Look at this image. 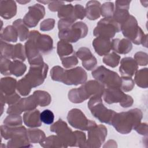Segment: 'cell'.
Wrapping results in <instances>:
<instances>
[{"label": "cell", "mask_w": 148, "mask_h": 148, "mask_svg": "<svg viewBox=\"0 0 148 148\" xmlns=\"http://www.w3.org/2000/svg\"><path fill=\"white\" fill-rule=\"evenodd\" d=\"M132 45L127 39H114L112 40V49L117 53L125 54L131 51Z\"/></svg>", "instance_id": "cb8c5ba5"}, {"label": "cell", "mask_w": 148, "mask_h": 148, "mask_svg": "<svg viewBox=\"0 0 148 148\" xmlns=\"http://www.w3.org/2000/svg\"><path fill=\"white\" fill-rule=\"evenodd\" d=\"M133 99L129 95L127 94L126 97L125 98V99H124V101L120 103V105L123 107V108H128L130 107L131 106H132V105L133 104Z\"/></svg>", "instance_id": "680465c9"}, {"label": "cell", "mask_w": 148, "mask_h": 148, "mask_svg": "<svg viewBox=\"0 0 148 148\" xmlns=\"http://www.w3.org/2000/svg\"><path fill=\"white\" fill-rule=\"evenodd\" d=\"M127 94L123 92L120 87H108L105 88L103 93V100L108 104L121 103L125 99Z\"/></svg>", "instance_id": "ac0fdd59"}, {"label": "cell", "mask_w": 148, "mask_h": 148, "mask_svg": "<svg viewBox=\"0 0 148 148\" xmlns=\"http://www.w3.org/2000/svg\"><path fill=\"white\" fill-rule=\"evenodd\" d=\"M134 130L140 135H147V125L146 123H140Z\"/></svg>", "instance_id": "6f0895ef"}, {"label": "cell", "mask_w": 148, "mask_h": 148, "mask_svg": "<svg viewBox=\"0 0 148 148\" xmlns=\"http://www.w3.org/2000/svg\"><path fill=\"white\" fill-rule=\"evenodd\" d=\"M40 120L45 124L50 125L53 124L54 119V115L52 111L49 109H45L40 113Z\"/></svg>", "instance_id": "bcb514c9"}, {"label": "cell", "mask_w": 148, "mask_h": 148, "mask_svg": "<svg viewBox=\"0 0 148 148\" xmlns=\"http://www.w3.org/2000/svg\"><path fill=\"white\" fill-rule=\"evenodd\" d=\"M28 39L33 41L41 53L49 54L53 49V41L52 38L45 34H40L36 30L29 32Z\"/></svg>", "instance_id": "8fae6325"}, {"label": "cell", "mask_w": 148, "mask_h": 148, "mask_svg": "<svg viewBox=\"0 0 148 148\" xmlns=\"http://www.w3.org/2000/svg\"><path fill=\"white\" fill-rule=\"evenodd\" d=\"M121 83L120 88L123 91L125 92H128L133 89L135 86V82L131 77L122 76L121 77Z\"/></svg>", "instance_id": "7bdbcfd3"}, {"label": "cell", "mask_w": 148, "mask_h": 148, "mask_svg": "<svg viewBox=\"0 0 148 148\" xmlns=\"http://www.w3.org/2000/svg\"><path fill=\"white\" fill-rule=\"evenodd\" d=\"M3 123L10 127L20 126L23 124L22 117L20 114H9L4 119Z\"/></svg>", "instance_id": "ab89813d"}, {"label": "cell", "mask_w": 148, "mask_h": 148, "mask_svg": "<svg viewBox=\"0 0 148 148\" xmlns=\"http://www.w3.org/2000/svg\"><path fill=\"white\" fill-rule=\"evenodd\" d=\"M18 33L13 25L7 26L1 33V40L6 42H16Z\"/></svg>", "instance_id": "83f0119b"}, {"label": "cell", "mask_w": 148, "mask_h": 148, "mask_svg": "<svg viewBox=\"0 0 148 148\" xmlns=\"http://www.w3.org/2000/svg\"><path fill=\"white\" fill-rule=\"evenodd\" d=\"M121 31L123 35L135 45L141 44L145 35L140 27L138 25L136 18L132 15L121 24Z\"/></svg>", "instance_id": "3957f363"}, {"label": "cell", "mask_w": 148, "mask_h": 148, "mask_svg": "<svg viewBox=\"0 0 148 148\" xmlns=\"http://www.w3.org/2000/svg\"><path fill=\"white\" fill-rule=\"evenodd\" d=\"M134 82L141 88H147L148 86L147 68L141 69L135 73Z\"/></svg>", "instance_id": "836d02e7"}, {"label": "cell", "mask_w": 148, "mask_h": 148, "mask_svg": "<svg viewBox=\"0 0 148 148\" xmlns=\"http://www.w3.org/2000/svg\"><path fill=\"white\" fill-rule=\"evenodd\" d=\"M12 61L8 58L1 56V73L3 75H10V67Z\"/></svg>", "instance_id": "f6af8a7d"}, {"label": "cell", "mask_w": 148, "mask_h": 148, "mask_svg": "<svg viewBox=\"0 0 148 148\" xmlns=\"http://www.w3.org/2000/svg\"><path fill=\"white\" fill-rule=\"evenodd\" d=\"M134 60L136 64L140 66H145L147 64L148 58L147 54L142 51H139L135 53L134 56Z\"/></svg>", "instance_id": "681fc988"}, {"label": "cell", "mask_w": 148, "mask_h": 148, "mask_svg": "<svg viewBox=\"0 0 148 148\" xmlns=\"http://www.w3.org/2000/svg\"><path fill=\"white\" fill-rule=\"evenodd\" d=\"M57 51L60 58L72 55L75 53L72 45L70 43L61 40L57 43Z\"/></svg>", "instance_id": "f546056e"}, {"label": "cell", "mask_w": 148, "mask_h": 148, "mask_svg": "<svg viewBox=\"0 0 148 148\" xmlns=\"http://www.w3.org/2000/svg\"><path fill=\"white\" fill-rule=\"evenodd\" d=\"M55 24V20L53 18H49L43 20L40 23V29L43 31H47L53 29Z\"/></svg>", "instance_id": "f5cc1de1"}, {"label": "cell", "mask_w": 148, "mask_h": 148, "mask_svg": "<svg viewBox=\"0 0 148 148\" xmlns=\"http://www.w3.org/2000/svg\"><path fill=\"white\" fill-rule=\"evenodd\" d=\"M38 2L42 3H49L50 2V1H38Z\"/></svg>", "instance_id": "94428289"}, {"label": "cell", "mask_w": 148, "mask_h": 148, "mask_svg": "<svg viewBox=\"0 0 148 148\" xmlns=\"http://www.w3.org/2000/svg\"><path fill=\"white\" fill-rule=\"evenodd\" d=\"M64 72V69L60 66H55L53 67L50 71V76L52 80L61 82Z\"/></svg>", "instance_id": "7dc6e473"}, {"label": "cell", "mask_w": 148, "mask_h": 148, "mask_svg": "<svg viewBox=\"0 0 148 148\" xmlns=\"http://www.w3.org/2000/svg\"><path fill=\"white\" fill-rule=\"evenodd\" d=\"M74 16L75 18L83 20L86 16V9L80 4H76L74 6Z\"/></svg>", "instance_id": "816d5d0a"}, {"label": "cell", "mask_w": 148, "mask_h": 148, "mask_svg": "<svg viewBox=\"0 0 148 148\" xmlns=\"http://www.w3.org/2000/svg\"><path fill=\"white\" fill-rule=\"evenodd\" d=\"M14 46V45L1 40V56L12 59Z\"/></svg>", "instance_id": "60d3db41"}, {"label": "cell", "mask_w": 148, "mask_h": 148, "mask_svg": "<svg viewBox=\"0 0 148 148\" xmlns=\"http://www.w3.org/2000/svg\"><path fill=\"white\" fill-rule=\"evenodd\" d=\"M50 131L56 133L66 147L75 146L76 137L74 132L62 119H59L50 127Z\"/></svg>", "instance_id": "ba28073f"}, {"label": "cell", "mask_w": 148, "mask_h": 148, "mask_svg": "<svg viewBox=\"0 0 148 148\" xmlns=\"http://www.w3.org/2000/svg\"><path fill=\"white\" fill-rule=\"evenodd\" d=\"M38 106L35 97L32 95L21 98L17 103L9 105L6 113L8 114H21L23 112L35 109Z\"/></svg>", "instance_id": "4fadbf2b"}, {"label": "cell", "mask_w": 148, "mask_h": 148, "mask_svg": "<svg viewBox=\"0 0 148 148\" xmlns=\"http://www.w3.org/2000/svg\"><path fill=\"white\" fill-rule=\"evenodd\" d=\"M130 2L131 1H116L115 2V9L112 17L120 25L130 15L128 12Z\"/></svg>", "instance_id": "9a60e30c"}, {"label": "cell", "mask_w": 148, "mask_h": 148, "mask_svg": "<svg viewBox=\"0 0 148 148\" xmlns=\"http://www.w3.org/2000/svg\"><path fill=\"white\" fill-rule=\"evenodd\" d=\"M97 64V61L96 58L94 56L82 61V65L83 67L88 71L92 70L95 67Z\"/></svg>", "instance_id": "db71d44e"}, {"label": "cell", "mask_w": 148, "mask_h": 148, "mask_svg": "<svg viewBox=\"0 0 148 148\" xmlns=\"http://www.w3.org/2000/svg\"><path fill=\"white\" fill-rule=\"evenodd\" d=\"M76 56L80 60H81L82 61H83L90 58L93 55L88 48L83 47L77 50V52L76 53Z\"/></svg>", "instance_id": "c3c4849f"}, {"label": "cell", "mask_w": 148, "mask_h": 148, "mask_svg": "<svg viewBox=\"0 0 148 148\" xmlns=\"http://www.w3.org/2000/svg\"><path fill=\"white\" fill-rule=\"evenodd\" d=\"M40 145L43 147H66L57 135H51L46 138Z\"/></svg>", "instance_id": "1f68e13d"}, {"label": "cell", "mask_w": 148, "mask_h": 148, "mask_svg": "<svg viewBox=\"0 0 148 148\" xmlns=\"http://www.w3.org/2000/svg\"><path fill=\"white\" fill-rule=\"evenodd\" d=\"M107 136V128L103 125H97L88 131V139L83 147H100Z\"/></svg>", "instance_id": "30bf717a"}, {"label": "cell", "mask_w": 148, "mask_h": 148, "mask_svg": "<svg viewBox=\"0 0 148 148\" xmlns=\"http://www.w3.org/2000/svg\"><path fill=\"white\" fill-rule=\"evenodd\" d=\"M27 129L22 125L17 127H10L6 125L1 126V136L5 139H10L13 137L21 134H27Z\"/></svg>", "instance_id": "603a6c76"}, {"label": "cell", "mask_w": 148, "mask_h": 148, "mask_svg": "<svg viewBox=\"0 0 148 148\" xmlns=\"http://www.w3.org/2000/svg\"><path fill=\"white\" fill-rule=\"evenodd\" d=\"M80 88L86 99L94 95L102 97L105 88V86L97 80H89L80 86Z\"/></svg>", "instance_id": "2e32d148"}, {"label": "cell", "mask_w": 148, "mask_h": 148, "mask_svg": "<svg viewBox=\"0 0 148 148\" xmlns=\"http://www.w3.org/2000/svg\"><path fill=\"white\" fill-rule=\"evenodd\" d=\"M64 67L65 68H70L76 66L78 64V60L76 56L74 53L72 55L60 58Z\"/></svg>", "instance_id": "ee69618b"}, {"label": "cell", "mask_w": 148, "mask_h": 148, "mask_svg": "<svg viewBox=\"0 0 148 148\" xmlns=\"http://www.w3.org/2000/svg\"><path fill=\"white\" fill-rule=\"evenodd\" d=\"M103 62L112 68L117 66L120 61V56L114 52H112L105 55L103 58Z\"/></svg>", "instance_id": "74e56055"}, {"label": "cell", "mask_w": 148, "mask_h": 148, "mask_svg": "<svg viewBox=\"0 0 148 148\" xmlns=\"http://www.w3.org/2000/svg\"><path fill=\"white\" fill-rule=\"evenodd\" d=\"M138 64L131 57L123 58L120 61L119 72L122 76L132 77L138 70Z\"/></svg>", "instance_id": "d6986e66"}, {"label": "cell", "mask_w": 148, "mask_h": 148, "mask_svg": "<svg viewBox=\"0 0 148 148\" xmlns=\"http://www.w3.org/2000/svg\"><path fill=\"white\" fill-rule=\"evenodd\" d=\"M142 112L138 109H131L127 112L116 113L111 125L121 134H127L138 125L142 119Z\"/></svg>", "instance_id": "6da1fadb"}, {"label": "cell", "mask_w": 148, "mask_h": 148, "mask_svg": "<svg viewBox=\"0 0 148 148\" xmlns=\"http://www.w3.org/2000/svg\"><path fill=\"white\" fill-rule=\"evenodd\" d=\"M32 88L29 82L24 77H23L18 81L16 89L21 95L25 97L29 94Z\"/></svg>", "instance_id": "8d00e7d4"}, {"label": "cell", "mask_w": 148, "mask_h": 148, "mask_svg": "<svg viewBox=\"0 0 148 148\" xmlns=\"http://www.w3.org/2000/svg\"><path fill=\"white\" fill-rule=\"evenodd\" d=\"M64 5V2L61 1H51L49 3L48 8L51 12L58 11L61 6Z\"/></svg>", "instance_id": "9f6ffc18"}, {"label": "cell", "mask_w": 148, "mask_h": 148, "mask_svg": "<svg viewBox=\"0 0 148 148\" xmlns=\"http://www.w3.org/2000/svg\"><path fill=\"white\" fill-rule=\"evenodd\" d=\"M87 106L94 117L101 123L111 125L113 118L116 112L104 106L101 96H92L88 102Z\"/></svg>", "instance_id": "7a4b0ae2"}, {"label": "cell", "mask_w": 148, "mask_h": 148, "mask_svg": "<svg viewBox=\"0 0 148 148\" xmlns=\"http://www.w3.org/2000/svg\"><path fill=\"white\" fill-rule=\"evenodd\" d=\"M26 58L25 47L21 43H17L14 46L12 59L24 61Z\"/></svg>", "instance_id": "f35d334b"}, {"label": "cell", "mask_w": 148, "mask_h": 148, "mask_svg": "<svg viewBox=\"0 0 148 148\" xmlns=\"http://www.w3.org/2000/svg\"><path fill=\"white\" fill-rule=\"evenodd\" d=\"M13 26L16 29L19 40L24 41L28 38L29 30L27 26L24 24L23 20L17 19L13 22Z\"/></svg>", "instance_id": "f1b7e54d"}, {"label": "cell", "mask_w": 148, "mask_h": 148, "mask_svg": "<svg viewBox=\"0 0 148 148\" xmlns=\"http://www.w3.org/2000/svg\"><path fill=\"white\" fill-rule=\"evenodd\" d=\"M17 2L20 4H22V5H25L27 3H28L30 2V1H17Z\"/></svg>", "instance_id": "91938a15"}, {"label": "cell", "mask_w": 148, "mask_h": 148, "mask_svg": "<svg viewBox=\"0 0 148 148\" xmlns=\"http://www.w3.org/2000/svg\"><path fill=\"white\" fill-rule=\"evenodd\" d=\"M17 13V5L14 1H0V14L1 16L6 19H10L14 17Z\"/></svg>", "instance_id": "44dd1931"}, {"label": "cell", "mask_w": 148, "mask_h": 148, "mask_svg": "<svg viewBox=\"0 0 148 148\" xmlns=\"http://www.w3.org/2000/svg\"><path fill=\"white\" fill-rule=\"evenodd\" d=\"M31 146L27 134L14 136L11 138L7 143L8 147H29Z\"/></svg>", "instance_id": "4316f807"}, {"label": "cell", "mask_w": 148, "mask_h": 148, "mask_svg": "<svg viewBox=\"0 0 148 148\" xmlns=\"http://www.w3.org/2000/svg\"><path fill=\"white\" fill-rule=\"evenodd\" d=\"M33 95L36 99L38 105L40 106H46L49 105L51 102V95L46 91L36 90L34 92Z\"/></svg>", "instance_id": "e575fe53"}, {"label": "cell", "mask_w": 148, "mask_h": 148, "mask_svg": "<svg viewBox=\"0 0 148 148\" xmlns=\"http://www.w3.org/2000/svg\"><path fill=\"white\" fill-rule=\"evenodd\" d=\"M92 77L98 82L103 84L105 87H120L121 80L119 75L115 72L109 70L104 66H99L94 70Z\"/></svg>", "instance_id": "277c9868"}, {"label": "cell", "mask_w": 148, "mask_h": 148, "mask_svg": "<svg viewBox=\"0 0 148 148\" xmlns=\"http://www.w3.org/2000/svg\"><path fill=\"white\" fill-rule=\"evenodd\" d=\"M17 80L10 77H2L1 79V91L5 95L15 92L17 88Z\"/></svg>", "instance_id": "484cf974"}, {"label": "cell", "mask_w": 148, "mask_h": 148, "mask_svg": "<svg viewBox=\"0 0 148 148\" xmlns=\"http://www.w3.org/2000/svg\"><path fill=\"white\" fill-rule=\"evenodd\" d=\"M20 96L16 92H14L13 94L10 95H5V102L9 105H12L17 103L18 101H20Z\"/></svg>", "instance_id": "11a10c76"}, {"label": "cell", "mask_w": 148, "mask_h": 148, "mask_svg": "<svg viewBox=\"0 0 148 148\" xmlns=\"http://www.w3.org/2000/svg\"><path fill=\"white\" fill-rule=\"evenodd\" d=\"M58 17L61 18H66L75 21L76 19L74 16V6L72 4L63 5L58 11Z\"/></svg>", "instance_id": "4dcf8cb0"}, {"label": "cell", "mask_w": 148, "mask_h": 148, "mask_svg": "<svg viewBox=\"0 0 148 148\" xmlns=\"http://www.w3.org/2000/svg\"><path fill=\"white\" fill-rule=\"evenodd\" d=\"M74 134L76 137L75 146L83 147L86 142V137L85 133L79 131H74Z\"/></svg>", "instance_id": "f907efd6"}, {"label": "cell", "mask_w": 148, "mask_h": 148, "mask_svg": "<svg viewBox=\"0 0 148 148\" xmlns=\"http://www.w3.org/2000/svg\"><path fill=\"white\" fill-rule=\"evenodd\" d=\"M49 66L44 62L36 65H31L28 73L24 77L32 88L42 84L46 76Z\"/></svg>", "instance_id": "9c48e42d"}, {"label": "cell", "mask_w": 148, "mask_h": 148, "mask_svg": "<svg viewBox=\"0 0 148 148\" xmlns=\"http://www.w3.org/2000/svg\"><path fill=\"white\" fill-rule=\"evenodd\" d=\"M87 33L88 27L87 25L82 21H79L73 23L68 28L60 30L58 38L61 40L75 43L80 39L84 38Z\"/></svg>", "instance_id": "8992f818"}, {"label": "cell", "mask_w": 148, "mask_h": 148, "mask_svg": "<svg viewBox=\"0 0 148 148\" xmlns=\"http://www.w3.org/2000/svg\"><path fill=\"white\" fill-rule=\"evenodd\" d=\"M101 3L97 1H90L86 3V17L90 20H95L101 16Z\"/></svg>", "instance_id": "d4e9b609"}, {"label": "cell", "mask_w": 148, "mask_h": 148, "mask_svg": "<svg viewBox=\"0 0 148 148\" xmlns=\"http://www.w3.org/2000/svg\"><path fill=\"white\" fill-rule=\"evenodd\" d=\"M121 31V25L112 17H104L100 20L94 29L93 34L97 37L108 39L113 38L116 33Z\"/></svg>", "instance_id": "5b68a950"}, {"label": "cell", "mask_w": 148, "mask_h": 148, "mask_svg": "<svg viewBox=\"0 0 148 148\" xmlns=\"http://www.w3.org/2000/svg\"><path fill=\"white\" fill-rule=\"evenodd\" d=\"M87 79L86 72L80 66L64 69L61 82L66 85L77 86L84 83Z\"/></svg>", "instance_id": "7c38bea8"}, {"label": "cell", "mask_w": 148, "mask_h": 148, "mask_svg": "<svg viewBox=\"0 0 148 148\" xmlns=\"http://www.w3.org/2000/svg\"><path fill=\"white\" fill-rule=\"evenodd\" d=\"M40 113L38 109L27 111L23 114L24 123L28 127L36 128L42 125L40 117Z\"/></svg>", "instance_id": "7402d4cb"}, {"label": "cell", "mask_w": 148, "mask_h": 148, "mask_svg": "<svg viewBox=\"0 0 148 148\" xmlns=\"http://www.w3.org/2000/svg\"><path fill=\"white\" fill-rule=\"evenodd\" d=\"M27 66L22 61L19 60H13L11 62L10 71L11 75H13L16 77L22 76L26 71Z\"/></svg>", "instance_id": "d590c367"}, {"label": "cell", "mask_w": 148, "mask_h": 148, "mask_svg": "<svg viewBox=\"0 0 148 148\" xmlns=\"http://www.w3.org/2000/svg\"><path fill=\"white\" fill-rule=\"evenodd\" d=\"M67 120L72 127L80 130L88 131L97 125L95 121L87 119L82 111L76 108L68 112Z\"/></svg>", "instance_id": "52a82bcc"}, {"label": "cell", "mask_w": 148, "mask_h": 148, "mask_svg": "<svg viewBox=\"0 0 148 148\" xmlns=\"http://www.w3.org/2000/svg\"><path fill=\"white\" fill-rule=\"evenodd\" d=\"M27 137L30 143H41L46 138L45 132L37 128L28 129L27 131Z\"/></svg>", "instance_id": "d6a6232c"}, {"label": "cell", "mask_w": 148, "mask_h": 148, "mask_svg": "<svg viewBox=\"0 0 148 148\" xmlns=\"http://www.w3.org/2000/svg\"><path fill=\"white\" fill-rule=\"evenodd\" d=\"M45 9L40 4L36 3L28 8V12L23 18L24 24L28 28L35 27L38 22L44 17Z\"/></svg>", "instance_id": "5bb4252c"}, {"label": "cell", "mask_w": 148, "mask_h": 148, "mask_svg": "<svg viewBox=\"0 0 148 148\" xmlns=\"http://www.w3.org/2000/svg\"><path fill=\"white\" fill-rule=\"evenodd\" d=\"M24 47L26 57L30 65L39 64L43 62L41 53L33 41L28 39L25 43Z\"/></svg>", "instance_id": "e0dca14e"}, {"label": "cell", "mask_w": 148, "mask_h": 148, "mask_svg": "<svg viewBox=\"0 0 148 148\" xmlns=\"http://www.w3.org/2000/svg\"><path fill=\"white\" fill-rule=\"evenodd\" d=\"M92 46L95 51L99 56H105L112 49V41L110 39L97 37L92 42Z\"/></svg>", "instance_id": "ffe728a7"}, {"label": "cell", "mask_w": 148, "mask_h": 148, "mask_svg": "<svg viewBox=\"0 0 148 148\" xmlns=\"http://www.w3.org/2000/svg\"><path fill=\"white\" fill-rule=\"evenodd\" d=\"M114 10V3L112 2H106L101 6V15L105 17H112Z\"/></svg>", "instance_id": "b9f144b4"}]
</instances>
